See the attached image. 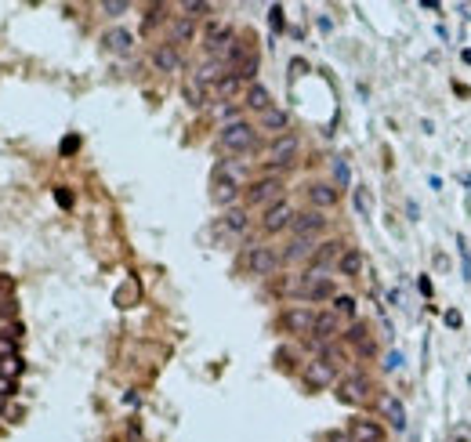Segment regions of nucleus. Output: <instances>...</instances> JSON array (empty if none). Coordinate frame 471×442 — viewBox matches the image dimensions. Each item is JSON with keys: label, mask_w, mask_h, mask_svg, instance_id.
I'll return each instance as SVG.
<instances>
[{"label": "nucleus", "mask_w": 471, "mask_h": 442, "mask_svg": "<svg viewBox=\"0 0 471 442\" xmlns=\"http://www.w3.org/2000/svg\"><path fill=\"white\" fill-rule=\"evenodd\" d=\"M326 442H352V435H345V432H334V435H330Z\"/></svg>", "instance_id": "obj_41"}, {"label": "nucleus", "mask_w": 471, "mask_h": 442, "mask_svg": "<svg viewBox=\"0 0 471 442\" xmlns=\"http://www.w3.org/2000/svg\"><path fill=\"white\" fill-rule=\"evenodd\" d=\"M279 199H283V182H279L276 174L250 182V188H247V204L250 207H272V204H279Z\"/></svg>", "instance_id": "obj_3"}, {"label": "nucleus", "mask_w": 471, "mask_h": 442, "mask_svg": "<svg viewBox=\"0 0 471 442\" xmlns=\"http://www.w3.org/2000/svg\"><path fill=\"white\" fill-rule=\"evenodd\" d=\"M301 297L304 301H326L334 297V283H330V275L323 269H309L301 275Z\"/></svg>", "instance_id": "obj_5"}, {"label": "nucleus", "mask_w": 471, "mask_h": 442, "mask_svg": "<svg viewBox=\"0 0 471 442\" xmlns=\"http://www.w3.org/2000/svg\"><path fill=\"white\" fill-rule=\"evenodd\" d=\"M355 207L366 214V210H370V196H366V193H355Z\"/></svg>", "instance_id": "obj_38"}, {"label": "nucleus", "mask_w": 471, "mask_h": 442, "mask_svg": "<svg viewBox=\"0 0 471 442\" xmlns=\"http://www.w3.org/2000/svg\"><path fill=\"white\" fill-rule=\"evenodd\" d=\"M294 236H315V232H323L326 229V218H323V210H301V214H294Z\"/></svg>", "instance_id": "obj_11"}, {"label": "nucleus", "mask_w": 471, "mask_h": 442, "mask_svg": "<svg viewBox=\"0 0 471 442\" xmlns=\"http://www.w3.org/2000/svg\"><path fill=\"white\" fill-rule=\"evenodd\" d=\"M163 15H167V8H163V4H156V8H149V19H145V29H152V26H156V22H160Z\"/></svg>", "instance_id": "obj_34"}, {"label": "nucleus", "mask_w": 471, "mask_h": 442, "mask_svg": "<svg viewBox=\"0 0 471 442\" xmlns=\"http://www.w3.org/2000/svg\"><path fill=\"white\" fill-rule=\"evenodd\" d=\"M334 178H337V185H348L352 174H348V163L345 160H334Z\"/></svg>", "instance_id": "obj_32"}, {"label": "nucleus", "mask_w": 471, "mask_h": 442, "mask_svg": "<svg viewBox=\"0 0 471 442\" xmlns=\"http://www.w3.org/2000/svg\"><path fill=\"white\" fill-rule=\"evenodd\" d=\"M11 391H15V381H11V377H0V395H11Z\"/></svg>", "instance_id": "obj_39"}, {"label": "nucleus", "mask_w": 471, "mask_h": 442, "mask_svg": "<svg viewBox=\"0 0 471 442\" xmlns=\"http://www.w3.org/2000/svg\"><path fill=\"white\" fill-rule=\"evenodd\" d=\"M207 11H210V4H203V0H185V4H182V15L185 19H200V15H207Z\"/></svg>", "instance_id": "obj_28"}, {"label": "nucleus", "mask_w": 471, "mask_h": 442, "mask_svg": "<svg viewBox=\"0 0 471 442\" xmlns=\"http://www.w3.org/2000/svg\"><path fill=\"white\" fill-rule=\"evenodd\" d=\"M55 199H58L62 207H73V196L66 193V188H55Z\"/></svg>", "instance_id": "obj_37"}, {"label": "nucleus", "mask_w": 471, "mask_h": 442, "mask_svg": "<svg viewBox=\"0 0 471 442\" xmlns=\"http://www.w3.org/2000/svg\"><path fill=\"white\" fill-rule=\"evenodd\" d=\"M337 399L345 402V406H363V402L370 399V381H366V377H359V373L345 377V381L337 384Z\"/></svg>", "instance_id": "obj_8"}, {"label": "nucleus", "mask_w": 471, "mask_h": 442, "mask_svg": "<svg viewBox=\"0 0 471 442\" xmlns=\"http://www.w3.org/2000/svg\"><path fill=\"white\" fill-rule=\"evenodd\" d=\"M287 127H290V116L283 109H269V112H261V131H269V134H276V138H283L287 134Z\"/></svg>", "instance_id": "obj_18"}, {"label": "nucleus", "mask_w": 471, "mask_h": 442, "mask_svg": "<svg viewBox=\"0 0 471 442\" xmlns=\"http://www.w3.org/2000/svg\"><path fill=\"white\" fill-rule=\"evenodd\" d=\"M185 102L193 106V109H200L203 102H207V84H200L196 77L185 80Z\"/></svg>", "instance_id": "obj_26"}, {"label": "nucleus", "mask_w": 471, "mask_h": 442, "mask_svg": "<svg viewBox=\"0 0 471 442\" xmlns=\"http://www.w3.org/2000/svg\"><path fill=\"white\" fill-rule=\"evenodd\" d=\"M446 323L450 326H461V312H446Z\"/></svg>", "instance_id": "obj_42"}, {"label": "nucleus", "mask_w": 471, "mask_h": 442, "mask_svg": "<svg viewBox=\"0 0 471 442\" xmlns=\"http://www.w3.org/2000/svg\"><path fill=\"white\" fill-rule=\"evenodd\" d=\"M461 58H464V66H471V47H468V51H464Z\"/></svg>", "instance_id": "obj_43"}, {"label": "nucleus", "mask_w": 471, "mask_h": 442, "mask_svg": "<svg viewBox=\"0 0 471 442\" xmlns=\"http://www.w3.org/2000/svg\"><path fill=\"white\" fill-rule=\"evenodd\" d=\"M15 348H19V337L0 334V363H4V359H15Z\"/></svg>", "instance_id": "obj_30"}, {"label": "nucleus", "mask_w": 471, "mask_h": 442, "mask_svg": "<svg viewBox=\"0 0 471 442\" xmlns=\"http://www.w3.org/2000/svg\"><path fill=\"white\" fill-rule=\"evenodd\" d=\"M152 66H156L160 73H174L178 66H182V55H178V47L167 40V44H160L156 51H152Z\"/></svg>", "instance_id": "obj_15"}, {"label": "nucleus", "mask_w": 471, "mask_h": 442, "mask_svg": "<svg viewBox=\"0 0 471 442\" xmlns=\"http://www.w3.org/2000/svg\"><path fill=\"white\" fill-rule=\"evenodd\" d=\"M345 337H348L352 345H355V348L363 352V356H370V352H374V341H370V330H366L363 323H355V326H352V330H348Z\"/></svg>", "instance_id": "obj_25"}, {"label": "nucleus", "mask_w": 471, "mask_h": 442, "mask_svg": "<svg viewBox=\"0 0 471 442\" xmlns=\"http://www.w3.org/2000/svg\"><path fill=\"white\" fill-rule=\"evenodd\" d=\"M298 153H301V142L294 134H283V138H276V142L269 145V167L272 171H283V167H290V163L298 160Z\"/></svg>", "instance_id": "obj_4"}, {"label": "nucleus", "mask_w": 471, "mask_h": 442, "mask_svg": "<svg viewBox=\"0 0 471 442\" xmlns=\"http://www.w3.org/2000/svg\"><path fill=\"white\" fill-rule=\"evenodd\" d=\"M315 254V243L309 236H294L290 239V247L283 250V261H301V258H312Z\"/></svg>", "instance_id": "obj_21"}, {"label": "nucleus", "mask_w": 471, "mask_h": 442, "mask_svg": "<svg viewBox=\"0 0 471 442\" xmlns=\"http://www.w3.org/2000/svg\"><path fill=\"white\" fill-rule=\"evenodd\" d=\"M385 366H388V370H396V366H402V352H388V356H385Z\"/></svg>", "instance_id": "obj_36"}, {"label": "nucleus", "mask_w": 471, "mask_h": 442, "mask_svg": "<svg viewBox=\"0 0 471 442\" xmlns=\"http://www.w3.org/2000/svg\"><path fill=\"white\" fill-rule=\"evenodd\" d=\"M352 442H385V428H381L377 421H366V417H359V421H352Z\"/></svg>", "instance_id": "obj_13"}, {"label": "nucleus", "mask_w": 471, "mask_h": 442, "mask_svg": "<svg viewBox=\"0 0 471 442\" xmlns=\"http://www.w3.org/2000/svg\"><path fill=\"white\" fill-rule=\"evenodd\" d=\"M341 254H345V247L337 243V239H326V243H319L315 247V254H312V269H330V265H337L341 261Z\"/></svg>", "instance_id": "obj_12"}, {"label": "nucleus", "mask_w": 471, "mask_h": 442, "mask_svg": "<svg viewBox=\"0 0 471 442\" xmlns=\"http://www.w3.org/2000/svg\"><path fill=\"white\" fill-rule=\"evenodd\" d=\"M101 44H106L112 55H127V51L134 47V36L127 33V29H109L106 36H101Z\"/></svg>", "instance_id": "obj_20"}, {"label": "nucleus", "mask_w": 471, "mask_h": 442, "mask_svg": "<svg viewBox=\"0 0 471 442\" xmlns=\"http://www.w3.org/2000/svg\"><path fill=\"white\" fill-rule=\"evenodd\" d=\"M22 373V359L15 356V359H4L0 363V377H11V381H15V377Z\"/></svg>", "instance_id": "obj_31"}, {"label": "nucleus", "mask_w": 471, "mask_h": 442, "mask_svg": "<svg viewBox=\"0 0 471 442\" xmlns=\"http://www.w3.org/2000/svg\"><path fill=\"white\" fill-rule=\"evenodd\" d=\"M294 225V207H290V199H279V204L265 207V218H261V229L265 232H283Z\"/></svg>", "instance_id": "obj_9"}, {"label": "nucleus", "mask_w": 471, "mask_h": 442, "mask_svg": "<svg viewBox=\"0 0 471 442\" xmlns=\"http://www.w3.org/2000/svg\"><path fill=\"white\" fill-rule=\"evenodd\" d=\"M309 204H312V210H326V207H334V204H337V188L330 185V182H315V185H309Z\"/></svg>", "instance_id": "obj_14"}, {"label": "nucleus", "mask_w": 471, "mask_h": 442, "mask_svg": "<svg viewBox=\"0 0 471 442\" xmlns=\"http://www.w3.org/2000/svg\"><path fill=\"white\" fill-rule=\"evenodd\" d=\"M239 87H243V80H239L236 73H225V77L214 84V95H218L221 102H228V98H236V95H239Z\"/></svg>", "instance_id": "obj_24"}, {"label": "nucleus", "mask_w": 471, "mask_h": 442, "mask_svg": "<svg viewBox=\"0 0 471 442\" xmlns=\"http://www.w3.org/2000/svg\"><path fill=\"white\" fill-rule=\"evenodd\" d=\"M381 406H385L388 421L396 424V432H402V428H406V406H402V402L396 395H385V399H381Z\"/></svg>", "instance_id": "obj_23"}, {"label": "nucleus", "mask_w": 471, "mask_h": 442, "mask_svg": "<svg viewBox=\"0 0 471 442\" xmlns=\"http://www.w3.org/2000/svg\"><path fill=\"white\" fill-rule=\"evenodd\" d=\"M337 334H341L337 312H319V315H315V330H312L315 341H334Z\"/></svg>", "instance_id": "obj_17"}, {"label": "nucleus", "mask_w": 471, "mask_h": 442, "mask_svg": "<svg viewBox=\"0 0 471 442\" xmlns=\"http://www.w3.org/2000/svg\"><path fill=\"white\" fill-rule=\"evenodd\" d=\"M247 182V171H243V163H218V171H214V182H210V196H214V204H221V207H232V199L239 196V188H243Z\"/></svg>", "instance_id": "obj_1"}, {"label": "nucleus", "mask_w": 471, "mask_h": 442, "mask_svg": "<svg viewBox=\"0 0 471 442\" xmlns=\"http://www.w3.org/2000/svg\"><path fill=\"white\" fill-rule=\"evenodd\" d=\"M279 326H283L287 334H312L315 330V312L309 305H294V308H287L283 315H279Z\"/></svg>", "instance_id": "obj_6"}, {"label": "nucleus", "mask_w": 471, "mask_h": 442, "mask_svg": "<svg viewBox=\"0 0 471 442\" xmlns=\"http://www.w3.org/2000/svg\"><path fill=\"white\" fill-rule=\"evenodd\" d=\"M76 145H80V142H76V138H66V142H62V153H73Z\"/></svg>", "instance_id": "obj_40"}, {"label": "nucleus", "mask_w": 471, "mask_h": 442, "mask_svg": "<svg viewBox=\"0 0 471 442\" xmlns=\"http://www.w3.org/2000/svg\"><path fill=\"white\" fill-rule=\"evenodd\" d=\"M254 138H258V134H254V127H250V123H243V120H232V123H225V127H221V134H218V145L225 149V153H250V149H254Z\"/></svg>", "instance_id": "obj_2"}, {"label": "nucleus", "mask_w": 471, "mask_h": 442, "mask_svg": "<svg viewBox=\"0 0 471 442\" xmlns=\"http://www.w3.org/2000/svg\"><path fill=\"white\" fill-rule=\"evenodd\" d=\"M243 106H250L254 112H269V109H272V95H269V87L250 84V87H247V95H243Z\"/></svg>", "instance_id": "obj_19"}, {"label": "nucleus", "mask_w": 471, "mask_h": 442, "mask_svg": "<svg viewBox=\"0 0 471 442\" xmlns=\"http://www.w3.org/2000/svg\"><path fill=\"white\" fill-rule=\"evenodd\" d=\"M279 269V254L272 247H265V243H254L247 250V272L250 275H272Z\"/></svg>", "instance_id": "obj_7"}, {"label": "nucleus", "mask_w": 471, "mask_h": 442, "mask_svg": "<svg viewBox=\"0 0 471 442\" xmlns=\"http://www.w3.org/2000/svg\"><path fill=\"white\" fill-rule=\"evenodd\" d=\"M193 33H196V22L182 15V19H178L174 26H171V44H174V47H178V44H185V40H189V36H193Z\"/></svg>", "instance_id": "obj_27"}, {"label": "nucleus", "mask_w": 471, "mask_h": 442, "mask_svg": "<svg viewBox=\"0 0 471 442\" xmlns=\"http://www.w3.org/2000/svg\"><path fill=\"white\" fill-rule=\"evenodd\" d=\"M269 26H272L276 33H279V29H283V8H279V4H276V8L269 11Z\"/></svg>", "instance_id": "obj_35"}, {"label": "nucleus", "mask_w": 471, "mask_h": 442, "mask_svg": "<svg viewBox=\"0 0 471 442\" xmlns=\"http://www.w3.org/2000/svg\"><path fill=\"white\" fill-rule=\"evenodd\" d=\"M337 272L341 275H348V280H355V275L363 272V254L355 247H348L345 254H341V261H337Z\"/></svg>", "instance_id": "obj_22"}, {"label": "nucleus", "mask_w": 471, "mask_h": 442, "mask_svg": "<svg viewBox=\"0 0 471 442\" xmlns=\"http://www.w3.org/2000/svg\"><path fill=\"white\" fill-rule=\"evenodd\" d=\"M334 312H337V315H345V319H352V315H355V297L337 294V297H334Z\"/></svg>", "instance_id": "obj_29"}, {"label": "nucleus", "mask_w": 471, "mask_h": 442, "mask_svg": "<svg viewBox=\"0 0 471 442\" xmlns=\"http://www.w3.org/2000/svg\"><path fill=\"white\" fill-rule=\"evenodd\" d=\"M301 377H304V384L309 388H326L330 381H334V366H330L326 359H309L304 363V370H301Z\"/></svg>", "instance_id": "obj_10"}, {"label": "nucleus", "mask_w": 471, "mask_h": 442, "mask_svg": "<svg viewBox=\"0 0 471 442\" xmlns=\"http://www.w3.org/2000/svg\"><path fill=\"white\" fill-rule=\"evenodd\" d=\"M221 229L232 232V236H243V232L250 229V214H247L243 207H228V210L221 214Z\"/></svg>", "instance_id": "obj_16"}, {"label": "nucleus", "mask_w": 471, "mask_h": 442, "mask_svg": "<svg viewBox=\"0 0 471 442\" xmlns=\"http://www.w3.org/2000/svg\"><path fill=\"white\" fill-rule=\"evenodd\" d=\"M127 8H131V4H123V0H106V4H101V11H106V15H123Z\"/></svg>", "instance_id": "obj_33"}]
</instances>
